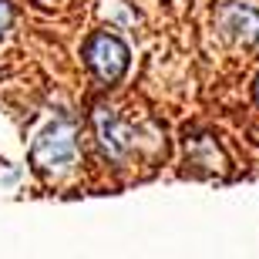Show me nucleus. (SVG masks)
I'll return each instance as SVG.
<instances>
[{
    "instance_id": "obj_1",
    "label": "nucleus",
    "mask_w": 259,
    "mask_h": 259,
    "mask_svg": "<svg viewBox=\"0 0 259 259\" xmlns=\"http://www.w3.org/2000/svg\"><path fill=\"white\" fill-rule=\"evenodd\" d=\"M77 158V142H74V128L71 121H54L37 135V142L30 148V162L34 168L44 175H61L67 172Z\"/></svg>"
},
{
    "instance_id": "obj_2",
    "label": "nucleus",
    "mask_w": 259,
    "mask_h": 259,
    "mask_svg": "<svg viewBox=\"0 0 259 259\" xmlns=\"http://www.w3.org/2000/svg\"><path fill=\"white\" fill-rule=\"evenodd\" d=\"M84 58H88V67L95 71V77L105 81V84L121 81L128 71V48L111 34H95L84 48Z\"/></svg>"
},
{
    "instance_id": "obj_3",
    "label": "nucleus",
    "mask_w": 259,
    "mask_h": 259,
    "mask_svg": "<svg viewBox=\"0 0 259 259\" xmlns=\"http://www.w3.org/2000/svg\"><path fill=\"white\" fill-rule=\"evenodd\" d=\"M215 24H219L222 37H229L232 44H242V48L259 44V10L249 7V4H226V7H219Z\"/></svg>"
},
{
    "instance_id": "obj_4",
    "label": "nucleus",
    "mask_w": 259,
    "mask_h": 259,
    "mask_svg": "<svg viewBox=\"0 0 259 259\" xmlns=\"http://www.w3.org/2000/svg\"><path fill=\"white\" fill-rule=\"evenodd\" d=\"M95 135H98V145L108 158H128L132 152V132L121 118L111 111V108H95Z\"/></svg>"
},
{
    "instance_id": "obj_5",
    "label": "nucleus",
    "mask_w": 259,
    "mask_h": 259,
    "mask_svg": "<svg viewBox=\"0 0 259 259\" xmlns=\"http://www.w3.org/2000/svg\"><path fill=\"white\" fill-rule=\"evenodd\" d=\"M10 24H14V7H10V0H0V37L10 30Z\"/></svg>"
},
{
    "instance_id": "obj_6",
    "label": "nucleus",
    "mask_w": 259,
    "mask_h": 259,
    "mask_svg": "<svg viewBox=\"0 0 259 259\" xmlns=\"http://www.w3.org/2000/svg\"><path fill=\"white\" fill-rule=\"evenodd\" d=\"M256 101H259V81H256Z\"/></svg>"
}]
</instances>
